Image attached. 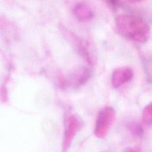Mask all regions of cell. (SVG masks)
Segmentation results:
<instances>
[{"instance_id": "cell-1", "label": "cell", "mask_w": 152, "mask_h": 152, "mask_svg": "<svg viewBox=\"0 0 152 152\" xmlns=\"http://www.w3.org/2000/svg\"><path fill=\"white\" fill-rule=\"evenodd\" d=\"M116 26L121 35L137 43H145L150 36V28L143 19L132 15H119L116 18Z\"/></svg>"}, {"instance_id": "cell-2", "label": "cell", "mask_w": 152, "mask_h": 152, "mask_svg": "<svg viewBox=\"0 0 152 152\" xmlns=\"http://www.w3.org/2000/svg\"><path fill=\"white\" fill-rule=\"evenodd\" d=\"M132 75L133 72L129 67L117 68L112 74V84L115 87H118L130 80Z\"/></svg>"}, {"instance_id": "cell-3", "label": "cell", "mask_w": 152, "mask_h": 152, "mask_svg": "<svg viewBox=\"0 0 152 152\" xmlns=\"http://www.w3.org/2000/svg\"><path fill=\"white\" fill-rule=\"evenodd\" d=\"M74 14L78 20L81 21H88L94 15L92 8L85 3H80L75 6L74 9Z\"/></svg>"}, {"instance_id": "cell-4", "label": "cell", "mask_w": 152, "mask_h": 152, "mask_svg": "<svg viewBox=\"0 0 152 152\" xmlns=\"http://www.w3.org/2000/svg\"><path fill=\"white\" fill-rule=\"evenodd\" d=\"M112 115V111L110 109L106 107L101 110L98 115V118L96 122V131L100 132L102 130L104 131L106 126H107L110 122Z\"/></svg>"}, {"instance_id": "cell-5", "label": "cell", "mask_w": 152, "mask_h": 152, "mask_svg": "<svg viewBox=\"0 0 152 152\" xmlns=\"http://www.w3.org/2000/svg\"><path fill=\"white\" fill-rule=\"evenodd\" d=\"M110 5H112V6H115L116 5L118 2L120 0H105Z\"/></svg>"}, {"instance_id": "cell-6", "label": "cell", "mask_w": 152, "mask_h": 152, "mask_svg": "<svg viewBox=\"0 0 152 152\" xmlns=\"http://www.w3.org/2000/svg\"><path fill=\"white\" fill-rule=\"evenodd\" d=\"M128 152H135V151H134L133 150H129Z\"/></svg>"}, {"instance_id": "cell-7", "label": "cell", "mask_w": 152, "mask_h": 152, "mask_svg": "<svg viewBox=\"0 0 152 152\" xmlns=\"http://www.w3.org/2000/svg\"><path fill=\"white\" fill-rule=\"evenodd\" d=\"M132 1H140V0H132Z\"/></svg>"}]
</instances>
